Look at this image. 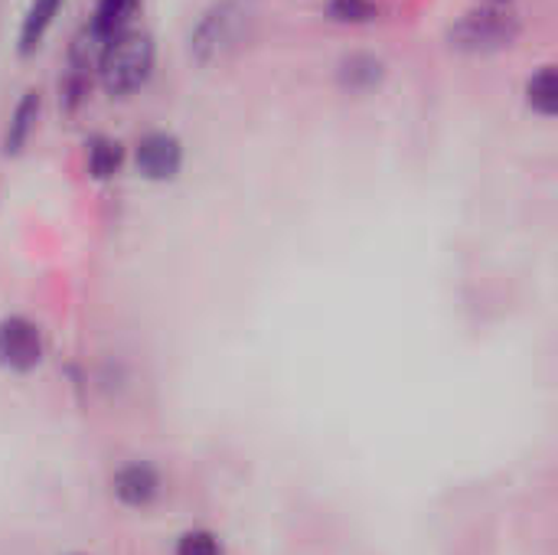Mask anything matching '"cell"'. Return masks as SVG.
I'll return each instance as SVG.
<instances>
[{
    "instance_id": "6da1fadb",
    "label": "cell",
    "mask_w": 558,
    "mask_h": 555,
    "mask_svg": "<svg viewBox=\"0 0 558 555\" xmlns=\"http://www.w3.org/2000/svg\"><path fill=\"white\" fill-rule=\"evenodd\" d=\"M157 65V46L147 29H128L111 39L98 56V82L111 98H128L141 92Z\"/></svg>"
},
{
    "instance_id": "7a4b0ae2",
    "label": "cell",
    "mask_w": 558,
    "mask_h": 555,
    "mask_svg": "<svg viewBox=\"0 0 558 555\" xmlns=\"http://www.w3.org/2000/svg\"><path fill=\"white\" fill-rule=\"evenodd\" d=\"M523 33V23L517 13H510L507 7H477V10H468L461 13L445 39L454 52L461 56H494V52H504L510 49Z\"/></svg>"
},
{
    "instance_id": "3957f363",
    "label": "cell",
    "mask_w": 558,
    "mask_h": 555,
    "mask_svg": "<svg viewBox=\"0 0 558 555\" xmlns=\"http://www.w3.org/2000/svg\"><path fill=\"white\" fill-rule=\"evenodd\" d=\"M248 36V10L239 0H216L206 7L190 29V56L199 65L222 62Z\"/></svg>"
},
{
    "instance_id": "277c9868",
    "label": "cell",
    "mask_w": 558,
    "mask_h": 555,
    "mask_svg": "<svg viewBox=\"0 0 558 555\" xmlns=\"http://www.w3.org/2000/svg\"><path fill=\"white\" fill-rule=\"evenodd\" d=\"M43 360V330L23 317L10 314L0 321V366L13 373H29Z\"/></svg>"
},
{
    "instance_id": "5b68a950",
    "label": "cell",
    "mask_w": 558,
    "mask_h": 555,
    "mask_svg": "<svg viewBox=\"0 0 558 555\" xmlns=\"http://www.w3.org/2000/svg\"><path fill=\"white\" fill-rule=\"evenodd\" d=\"M134 164L144 180L154 183H170L183 170V144L170 131H150L137 141L134 147Z\"/></svg>"
},
{
    "instance_id": "8992f818",
    "label": "cell",
    "mask_w": 558,
    "mask_h": 555,
    "mask_svg": "<svg viewBox=\"0 0 558 555\" xmlns=\"http://www.w3.org/2000/svg\"><path fill=\"white\" fill-rule=\"evenodd\" d=\"M111 491L124 507L144 510L160 497V474L144 461H131L111 478Z\"/></svg>"
},
{
    "instance_id": "52a82bcc",
    "label": "cell",
    "mask_w": 558,
    "mask_h": 555,
    "mask_svg": "<svg viewBox=\"0 0 558 555\" xmlns=\"http://www.w3.org/2000/svg\"><path fill=\"white\" fill-rule=\"evenodd\" d=\"M39 114H43V92H39V88H26V92L20 95V101L13 105L10 121H7V131H3V154H7V157L23 154V147H26L29 137L36 134Z\"/></svg>"
},
{
    "instance_id": "ba28073f",
    "label": "cell",
    "mask_w": 558,
    "mask_h": 555,
    "mask_svg": "<svg viewBox=\"0 0 558 555\" xmlns=\"http://www.w3.org/2000/svg\"><path fill=\"white\" fill-rule=\"evenodd\" d=\"M141 10V0H98L95 10H92V20H88V33L92 39L105 49L111 39H118L121 33L134 29V16Z\"/></svg>"
},
{
    "instance_id": "9c48e42d",
    "label": "cell",
    "mask_w": 558,
    "mask_h": 555,
    "mask_svg": "<svg viewBox=\"0 0 558 555\" xmlns=\"http://www.w3.org/2000/svg\"><path fill=\"white\" fill-rule=\"evenodd\" d=\"M383 79H386V62L373 52H350L337 62V82L343 92L363 95L379 88Z\"/></svg>"
},
{
    "instance_id": "30bf717a",
    "label": "cell",
    "mask_w": 558,
    "mask_h": 555,
    "mask_svg": "<svg viewBox=\"0 0 558 555\" xmlns=\"http://www.w3.org/2000/svg\"><path fill=\"white\" fill-rule=\"evenodd\" d=\"M62 3H65V0H29L26 13H23V20H20V33H16V52H20V56H33V52L43 46V39H46V33L52 29V23H56Z\"/></svg>"
},
{
    "instance_id": "8fae6325",
    "label": "cell",
    "mask_w": 558,
    "mask_h": 555,
    "mask_svg": "<svg viewBox=\"0 0 558 555\" xmlns=\"http://www.w3.org/2000/svg\"><path fill=\"white\" fill-rule=\"evenodd\" d=\"M124 164V147L118 137H108V134H92L85 141V167H88V177L95 180H111Z\"/></svg>"
},
{
    "instance_id": "7c38bea8",
    "label": "cell",
    "mask_w": 558,
    "mask_h": 555,
    "mask_svg": "<svg viewBox=\"0 0 558 555\" xmlns=\"http://www.w3.org/2000/svg\"><path fill=\"white\" fill-rule=\"evenodd\" d=\"M526 105L543 114V118H556L558 114V72L556 65H543L539 72H533L526 79Z\"/></svg>"
},
{
    "instance_id": "4fadbf2b",
    "label": "cell",
    "mask_w": 558,
    "mask_h": 555,
    "mask_svg": "<svg viewBox=\"0 0 558 555\" xmlns=\"http://www.w3.org/2000/svg\"><path fill=\"white\" fill-rule=\"evenodd\" d=\"M327 16L333 23H373L379 16L376 0H327Z\"/></svg>"
},
{
    "instance_id": "5bb4252c",
    "label": "cell",
    "mask_w": 558,
    "mask_h": 555,
    "mask_svg": "<svg viewBox=\"0 0 558 555\" xmlns=\"http://www.w3.org/2000/svg\"><path fill=\"white\" fill-rule=\"evenodd\" d=\"M173 555H226L222 553V543L216 533L209 530H190L177 540V550Z\"/></svg>"
},
{
    "instance_id": "9a60e30c",
    "label": "cell",
    "mask_w": 558,
    "mask_h": 555,
    "mask_svg": "<svg viewBox=\"0 0 558 555\" xmlns=\"http://www.w3.org/2000/svg\"><path fill=\"white\" fill-rule=\"evenodd\" d=\"M487 3H494V7H500V3H507V0H487Z\"/></svg>"
}]
</instances>
